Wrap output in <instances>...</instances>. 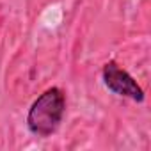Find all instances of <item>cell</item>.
Returning a JSON list of instances; mask_svg holds the SVG:
<instances>
[{
  "mask_svg": "<svg viewBox=\"0 0 151 151\" xmlns=\"http://www.w3.org/2000/svg\"><path fill=\"white\" fill-rule=\"evenodd\" d=\"M103 82L105 86L119 96H126L133 101L142 103L144 101V91L140 89V86L133 80V77L124 71L123 68H119L116 62H107L103 68Z\"/></svg>",
  "mask_w": 151,
  "mask_h": 151,
  "instance_id": "obj_2",
  "label": "cell"
},
{
  "mask_svg": "<svg viewBox=\"0 0 151 151\" xmlns=\"http://www.w3.org/2000/svg\"><path fill=\"white\" fill-rule=\"evenodd\" d=\"M64 112H66V96L62 89L50 87L29 109L27 126L30 133L37 137H50L52 133L57 132L59 124L62 123Z\"/></svg>",
  "mask_w": 151,
  "mask_h": 151,
  "instance_id": "obj_1",
  "label": "cell"
}]
</instances>
